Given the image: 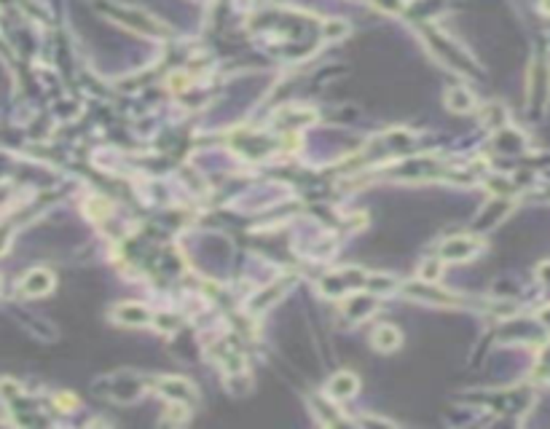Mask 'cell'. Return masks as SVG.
<instances>
[{"label": "cell", "mask_w": 550, "mask_h": 429, "mask_svg": "<svg viewBox=\"0 0 550 429\" xmlns=\"http://www.w3.org/2000/svg\"><path fill=\"white\" fill-rule=\"evenodd\" d=\"M49 287H51V276H49V274H46V271H32L27 279H25L22 290H25V293H32V295H38V293H46Z\"/></svg>", "instance_id": "obj_1"}]
</instances>
